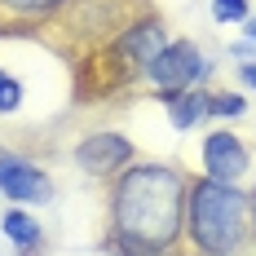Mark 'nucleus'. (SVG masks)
Here are the masks:
<instances>
[{
  "mask_svg": "<svg viewBox=\"0 0 256 256\" xmlns=\"http://www.w3.org/2000/svg\"><path fill=\"white\" fill-rule=\"evenodd\" d=\"M0 226H4V234H9L18 248H36V243H40V226H36L26 212H4Z\"/></svg>",
  "mask_w": 256,
  "mask_h": 256,
  "instance_id": "obj_8",
  "label": "nucleus"
},
{
  "mask_svg": "<svg viewBox=\"0 0 256 256\" xmlns=\"http://www.w3.org/2000/svg\"><path fill=\"white\" fill-rule=\"evenodd\" d=\"M146 76L159 84V88H186L204 76V53L194 49L190 40H177V44H164V49L150 58Z\"/></svg>",
  "mask_w": 256,
  "mask_h": 256,
  "instance_id": "obj_3",
  "label": "nucleus"
},
{
  "mask_svg": "<svg viewBox=\"0 0 256 256\" xmlns=\"http://www.w3.org/2000/svg\"><path fill=\"white\" fill-rule=\"evenodd\" d=\"M186 186L172 168H132L115 190V230L128 256H164V248L181 230Z\"/></svg>",
  "mask_w": 256,
  "mask_h": 256,
  "instance_id": "obj_1",
  "label": "nucleus"
},
{
  "mask_svg": "<svg viewBox=\"0 0 256 256\" xmlns=\"http://www.w3.org/2000/svg\"><path fill=\"white\" fill-rule=\"evenodd\" d=\"M208 110H212V115H243L248 106H243V98H238V93H216V98L208 102Z\"/></svg>",
  "mask_w": 256,
  "mask_h": 256,
  "instance_id": "obj_12",
  "label": "nucleus"
},
{
  "mask_svg": "<svg viewBox=\"0 0 256 256\" xmlns=\"http://www.w3.org/2000/svg\"><path fill=\"white\" fill-rule=\"evenodd\" d=\"M18 106H22V84L9 76V71H0V115L18 110Z\"/></svg>",
  "mask_w": 256,
  "mask_h": 256,
  "instance_id": "obj_10",
  "label": "nucleus"
},
{
  "mask_svg": "<svg viewBox=\"0 0 256 256\" xmlns=\"http://www.w3.org/2000/svg\"><path fill=\"white\" fill-rule=\"evenodd\" d=\"M9 9H22V14H44L53 4H62V0H4Z\"/></svg>",
  "mask_w": 256,
  "mask_h": 256,
  "instance_id": "obj_13",
  "label": "nucleus"
},
{
  "mask_svg": "<svg viewBox=\"0 0 256 256\" xmlns=\"http://www.w3.org/2000/svg\"><path fill=\"white\" fill-rule=\"evenodd\" d=\"M248 36H252V40H256V18H252V22H248Z\"/></svg>",
  "mask_w": 256,
  "mask_h": 256,
  "instance_id": "obj_15",
  "label": "nucleus"
},
{
  "mask_svg": "<svg viewBox=\"0 0 256 256\" xmlns=\"http://www.w3.org/2000/svg\"><path fill=\"white\" fill-rule=\"evenodd\" d=\"M212 18L216 22H243L248 18V0H212Z\"/></svg>",
  "mask_w": 256,
  "mask_h": 256,
  "instance_id": "obj_11",
  "label": "nucleus"
},
{
  "mask_svg": "<svg viewBox=\"0 0 256 256\" xmlns=\"http://www.w3.org/2000/svg\"><path fill=\"white\" fill-rule=\"evenodd\" d=\"M124 49L132 53V58H137L142 66H150V58H154L159 49H164V31H159L154 22H146V26H132V31L124 36Z\"/></svg>",
  "mask_w": 256,
  "mask_h": 256,
  "instance_id": "obj_7",
  "label": "nucleus"
},
{
  "mask_svg": "<svg viewBox=\"0 0 256 256\" xmlns=\"http://www.w3.org/2000/svg\"><path fill=\"white\" fill-rule=\"evenodd\" d=\"M208 110L204 98H194V93H186V98H177V102L168 106V120H172V128H190L199 115Z\"/></svg>",
  "mask_w": 256,
  "mask_h": 256,
  "instance_id": "obj_9",
  "label": "nucleus"
},
{
  "mask_svg": "<svg viewBox=\"0 0 256 256\" xmlns=\"http://www.w3.org/2000/svg\"><path fill=\"white\" fill-rule=\"evenodd\" d=\"M204 164H208V177L212 181H238L248 172V150L234 132H212L204 142Z\"/></svg>",
  "mask_w": 256,
  "mask_h": 256,
  "instance_id": "obj_6",
  "label": "nucleus"
},
{
  "mask_svg": "<svg viewBox=\"0 0 256 256\" xmlns=\"http://www.w3.org/2000/svg\"><path fill=\"white\" fill-rule=\"evenodd\" d=\"M243 80H248V84L256 88V62H248V66H243Z\"/></svg>",
  "mask_w": 256,
  "mask_h": 256,
  "instance_id": "obj_14",
  "label": "nucleus"
},
{
  "mask_svg": "<svg viewBox=\"0 0 256 256\" xmlns=\"http://www.w3.org/2000/svg\"><path fill=\"white\" fill-rule=\"evenodd\" d=\"M128 154H132V142H128L124 132H98V137H88V142H80V168L84 172H93V177H106V172H115L120 164H128Z\"/></svg>",
  "mask_w": 256,
  "mask_h": 256,
  "instance_id": "obj_4",
  "label": "nucleus"
},
{
  "mask_svg": "<svg viewBox=\"0 0 256 256\" xmlns=\"http://www.w3.org/2000/svg\"><path fill=\"white\" fill-rule=\"evenodd\" d=\"M248 194L226 181H199L190 190V234L208 256H230L248 234Z\"/></svg>",
  "mask_w": 256,
  "mask_h": 256,
  "instance_id": "obj_2",
  "label": "nucleus"
},
{
  "mask_svg": "<svg viewBox=\"0 0 256 256\" xmlns=\"http://www.w3.org/2000/svg\"><path fill=\"white\" fill-rule=\"evenodd\" d=\"M0 194H9L14 204H44L53 186L40 168H31L22 159H0Z\"/></svg>",
  "mask_w": 256,
  "mask_h": 256,
  "instance_id": "obj_5",
  "label": "nucleus"
}]
</instances>
